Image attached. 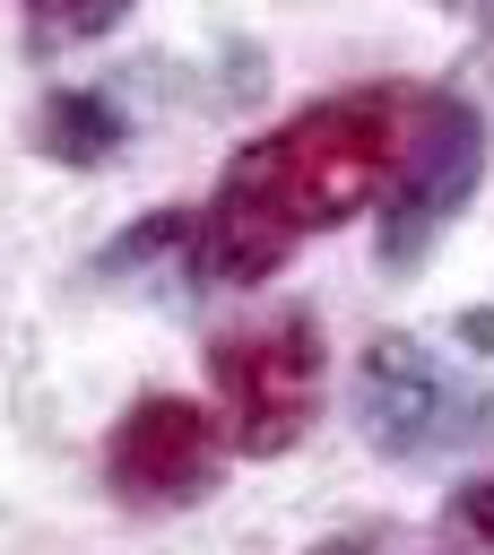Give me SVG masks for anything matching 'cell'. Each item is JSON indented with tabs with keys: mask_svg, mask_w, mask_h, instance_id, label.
Instances as JSON below:
<instances>
[{
	"mask_svg": "<svg viewBox=\"0 0 494 555\" xmlns=\"http://www.w3.org/2000/svg\"><path fill=\"white\" fill-rule=\"evenodd\" d=\"M355 434L399 460V468H433V460H459L494 434V382L451 364L442 347L407 338V330H381L364 356H355Z\"/></svg>",
	"mask_w": 494,
	"mask_h": 555,
	"instance_id": "7a4b0ae2",
	"label": "cell"
},
{
	"mask_svg": "<svg viewBox=\"0 0 494 555\" xmlns=\"http://www.w3.org/2000/svg\"><path fill=\"white\" fill-rule=\"evenodd\" d=\"M459 338H468L477 356H494V304H477V312H459Z\"/></svg>",
	"mask_w": 494,
	"mask_h": 555,
	"instance_id": "7c38bea8",
	"label": "cell"
},
{
	"mask_svg": "<svg viewBox=\"0 0 494 555\" xmlns=\"http://www.w3.org/2000/svg\"><path fill=\"white\" fill-rule=\"evenodd\" d=\"M104 295H130V304H191L208 286L199 269V208H147L139 225H121L95 269H87Z\"/></svg>",
	"mask_w": 494,
	"mask_h": 555,
	"instance_id": "8992f818",
	"label": "cell"
},
{
	"mask_svg": "<svg viewBox=\"0 0 494 555\" xmlns=\"http://www.w3.org/2000/svg\"><path fill=\"white\" fill-rule=\"evenodd\" d=\"M442 520H451V538H459L468 555H494V468H485V477H468V486L451 494V512H442Z\"/></svg>",
	"mask_w": 494,
	"mask_h": 555,
	"instance_id": "9c48e42d",
	"label": "cell"
},
{
	"mask_svg": "<svg viewBox=\"0 0 494 555\" xmlns=\"http://www.w3.org/2000/svg\"><path fill=\"white\" fill-rule=\"evenodd\" d=\"M451 87L425 78H364L295 104L260 139H243L208 199H199V269L208 286H260L277 278L303 243L338 234L347 217H381L399 182L416 173Z\"/></svg>",
	"mask_w": 494,
	"mask_h": 555,
	"instance_id": "6da1fadb",
	"label": "cell"
},
{
	"mask_svg": "<svg viewBox=\"0 0 494 555\" xmlns=\"http://www.w3.org/2000/svg\"><path fill=\"white\" fill-rule=\"evenodd\" d=\"M477 182H485V113L451 87V104H442V121H433V139H425V156H416V173L399 182V199L373 217V243H381V269H425L433 260V243L459 225V208L477 199Z\"/></svg>",
	"mask_w": 494,
	"mask_h": 555,
	"instance_id": "5b68a950",
	"label": "cell"
},
{
	"mask_svg": "<svg viewBox=\"0 0 494 555\" xmlns=\"http://www.w3.org/2000/svg\"><path fill=\"white\" fill-rule=\"evenodd\" d=\"M139 0H26V52H78L104 43Z\"/></svg>",
	"mask_w": 494,
	"mask_h": 555,
	"instance_id": "ba28073f",
	"label": "cell"
},
{
	"mask_svg": "<svg viewBox=\"0 0 494 555\" xmlns=\"http://www.w3.org/2000/svg\"><path fill=\"white\" fill-rule=\"evenodd\" d=\"M442 9H459V17H468L477 52H485V69H494V0H442Z\"/></svg>",
	"mask_w": 494,
	"mask_h": 555,
	"instance_id": "8fae6325",
	"label": "cell"
},
{
	"mask_svg": "<svg viewBox=\"0 0 494 555\" xmlns=\"http://www.w3.org/2000/svg\"><path fill=\"white\" fill-rule=\"evenodd\" d=\"M225 416L182 399V390H139L113 434H104V494L139 520H165V512H191L217 494L225 477Z\"/></svg>",
	"mask_w": 494,
	"mask_h": 555,
	"instance_id": "277c9868",
	"label": "cell"
},
{
	"mask_svg": "<svg viewBox=\"0 0 494 555\" xmlns=\"http://www.w3.org/2000/svg\"><path fill=\"white\" fill-rule=\"evenodd\" d=\"M312 555H433V546H407V538H390V529H338V538H321Z\"/></svg>",
	"mask_w": 494,
	"mask_h": 555,
	"instance_id": "30bf717a",
	"label": "cell"
},
{
	"mask_svg": "<svg viewBox=\"0 0 494 555\" xmlns=\"http://www.w3.org/2000/svg\"><path fill=\"white\" fill-rule=\"evenodd\" d=\"M208 364V390H217V416H225V442L243 460H286L312 416H321V382H329V347H321V321L303 304H277L260 321H234L199 347Z\"/></svg>",
	"mask_w": 494,
	"mask_h": 555,
	"instance_id": "3957f363",
	"label": "cell"
},
{
	"mask_svg": "<svg viewBox=\"0 0 494 555\" xmlns=\"http://www.w3.org/2000/svg\"><path fill=\"white\" fill-rule=\"evenodd\" d=\"M121 139H130V113H121L104 87H52V95L35 104V156H43V165L87 173V165H113Z\"/></svg>",
	"mask_w": 494,
	"mask_h": 555,
	"instance_id": "52a82bcc",
	"label": "cell"
}]
</instances>
